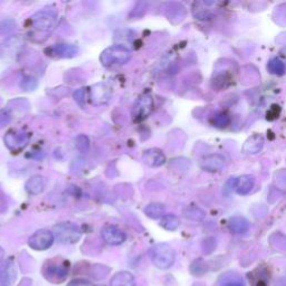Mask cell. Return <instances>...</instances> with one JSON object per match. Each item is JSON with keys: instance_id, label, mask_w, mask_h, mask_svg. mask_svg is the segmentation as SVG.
Instances as JSON below:
<instances>
[{"instance_id": "obj_1", "label": "cell", "mask_w": 286, "mask_h": 286, "mask_svg": "<svg viewBox=\"0 0 286 286\" xmlns=\"http://www.w3.org/2000/svg\"><path fill=\"white\" fill-rule=\"evenodd\" d=\"M69 272V263L64 259H51L45 263L43 275L48 282L54 284H61L67 279Z\"/></svg>"}, {"instance_id": "obj_2", "label": "cell", "mask_w": 286, "mask_h": 286, "mask_svg": "<svg viewBox=\"0 0 286 286\" xmlns=\"http://www.w3.org/2000/svg\"><path fill=\"white\" fill-rule=\"evenodd\" d=\"M151 262L156 267L160 269H168L175 263L176 254L171 246L168 244H158L150 251Z\"/></svg>"}, {"instance_id": "obj_3", "label": "cell", "mask_w": 286, "mask_h": 286, "mask_svg": "<svg viewBox=\"0 0 286 286\" xmlns=\"http://www.w3.org/2000/svg\"><path fill=\"white\" fill-rule=\"evenodd\" d=\"M130 59L131 52L123 45H113V46L107 47L99 56L101 63L106 66V67H110V66L113 65L126 64L130 61Z\"/></svg>"}, {"instance_id": "obj_4", "label": "cell", "mask_w": 286, "mask_h": 286, "mask_svg": "<svg viewBox=\"0 0 286 286\" xmlns=\"http://www.w3.org/2000/svg\"><path fill=\"white\" fill-rule=\"evenodd\" d=\"M54 236L59 242L65 245L76 244L82 237V230L80 227L73 222H60L54 226Z\"/></svg>"}, {"instance_id": "obj_5", "label": "cell", "mask_w": 286, "mask_h": 286, "mask_svg": "<svg viewBox=\"0 0 286 286\" xmlns=\"http://www.w3.org/2000/svg\"><path fill=\"white\" fill-rule=\"evenodd\" d=\"M153 105H155V103H153V97L151 95L142 94L134 103L133 109H132V117L135 121H143L151 114Z\"/></svg>"}, {"instance_id": "obj_6", "label": "cell", "mask_w": 286, "mask_h": 286, "mask_svg": "<svg viewBox=\"0 0 286 286\" xmlns=\"http://www.w3.org/2000/svg\"><path fill=\"white\" fill-rule=\"evenodd\" d=\"M55 236L51 230L40 229L35 231L30 239H28V245L35 251H46L53 245Z\"/></svg>"}, {"instance_id": "obj_7", "label": "cell", "mask_w": 286, "mask_h": 286, "mask_svg": "<svg viewBox=\"0 0 286 286\" xmlns=\"http://www.w3.org/2000/svg\"><path fill=\"white\" fill-rule=\"evenodd\" d=\"M57 20V15L53 10H40L32 17V24L40 32L51 31Z\"/></svg>"}, {"instance_id": "obj_8", "label": "cell", "mask_w": 286, "mask_h": 286, "mask_svg": "<svg viewBox=\"0 0 286 286\" xmlns=\"http://www.w3.org/2000/svg\"><path fill=\"white\" fill-rule=\"evenodd\" d=\"M7 148L12 152H20L24 150L30 142V135L23 131H9L3 138Z\"/></svg>"}, {"instance_id": "obj_9", "label": "cell", "mask_w": 286, "mask_h": 286, "mask_svg": "<svg viewBox=\"0 0 286 286\" xmlns=\"http://www.w3.org/2000/svg\"><path fill=\"white\" fill-rule=\"evenodd\" d=\"M24 40L19 35L11 36L0 45V57L1 59H12L19 53L23 47Z\"/></svg>"}, {"instance_id": "obj_10", "label": "cell", "mask_w": 286, "mask_h": 286, "mask_svg": "<svg viewBox=\"0 0 286 286\" xmlns=\"http://www.w3.org/2000/svg\"><path fill=\"white\" fill-rule=\"evenodd\" d=\"M101 234L103 239H104V242L112 246L121 245V244L126 242L127 239V235L124 234L121 229H119L118 227L112 225L103 227Z\"/></svg>"}, {"instance_id": "obj_11", "label": "cell", "mask_w": 286, "mask_h": 286, "mask_svg": "<svg viewBox=\"0 0 286 286\" xmlns=\"http://www.w3.org/2000/svg\"><path fill=\"white\" fill-rule=\"evenodd\" d=\"M112 97V89L105 83H97L92 86L91 90V98L95 105H103L107 103Z\"/></svg>"}, {"instance_id": "obj_12", "label": "cell", "mask_w": 286, "mask_h": 286, "mask_svg": "<svg viewBox=\"0 0 286 286\" xmlns=\"http://www.w3.org/2000/svg\"><path fill=\"white\" fill-rule=\"evenodd\" d=\"M17 279V269L11 259H7L0 266V286H11Z\"/></svg>"}, {"instance_id": "obj_13", "label": "cell", "mask_w": 286, "mask_h": 286, "mask_svg": "<svg viewBox=\"0 0 286 286\" xmlns=\"http://www.w3.org/2000/svg\"><path fill=\"white\" fill-rule=\"evenodd\" d=\"M226 164V161L221 155H208L200 161V167L208 172L221 171Z\"/></svg>"}, {"instance_id": "obj_14", "label": "cell", "mask_w": 286, "mask_h": 286, "mask_svg": "<svg viewBox=\"0 0 286 286\" xmlns=\"http://www.w3.org/2000/svg\"><path fill=\"white\" fill-rule=\"evenodd\" d=\"M165 160H167V158H165L164 153L160 149L152 148L146 150L143 153V161L153 168L161 167V165L164 164Z\"/></svg>"}, {"instance_id": "obj_15", "label": "cell", "mask_w": 286, "mask_h": 286, "mask_svg": "<svg viewBox=\"0 0 286 286\" xmlns=\"http://www.w3.org/2000/svg\"><path fill=\"white\" fill-rule=\"evenodd\" d=\"M255 186V178L251 175L240 176L234 181V188L238 194L250 193Z\"/></svg>"}, {"instance_id": "obj_16", "label": "cell", "mask_w": 286, "mask_h": 286, "mask_svg": "<svg viewBox=\"0 0 286 286\" xmlns=\"http://www.w3.org/2000/svg\"><path fill=\"white\" fill-rule=\"evenodd\" d=\"M77 52H78L77 47L69 44H59L49 49L51 55L62 57V59H70V57L76 56Z\"/></svg>"}, {"instance_id": "obj_17", "label": "cell", "mask_w": 286, "mask_h": 286, "mask_svg": "<svg viewBox=\"0 0 286 286\" xmlns=\"http://www.w3.org/2000/svg\"><path fill=\"white\" fill-rule=\"evenodd\" d=\"M264 146V138L260 134H254L251 138H248L247 141L244 144L243 151L247 153V155H256L258 153Z\"/></svg>"}, {"instance_id": "obj_18", "label": "cell", "mask_w": 286, "mask_h": 286, "mask_svg": "<svg viewBox=\"0 0 286 286\" xmlns=\"http://www.w3.org/2000/svg\"><path fill=\"white\" fill-rule=\"evenodd\" d=\"M250 222L244 217H231L228 222V227L234 234H244L250 229Z\"/></svg>"}, {"instance_id": "obj_19", "label": "cell", "mask_w": 286, "mask_h": 286, "mask_svg": "<svg viewBox=\"0 0 286 286\" xmlns=\"http://www.w3.org/2000/svg\"><path fill=\"white\" fill-rule=\"evenodd\" d=\"M111 286H135L134 276L127 271L119 272L112 277Z\"/></svg>"}, {"instance_id": "obj_20", "label": "cell", "mask_w": 286, "mask_h": 286, "mask_svg": "<svg viewBox=\"0 0 286 286\" xmlns=\"http://www.w3.org/2000/svg\"><path fill=\"white\" fill-rule=\"evenodd\" d=\"M45 179L41 176H32L30 179L27 180L26 188L27 192L30 194H39L43 192V190L45 188Z\"/></svg>"}, {"instance_id": "obj_21", "label": "cell", "mask_w": 286, "mask_h": 286, "mask_svg": "<svg viewBox=\"0 0 286 286\" xmlns=\"http://www.w3.org/2000/svg\"><path fill=\"white\" fill-rule=\"evenodd\" d=\"M164 206L159 202H153V204L148 205L144 208V214L151 219H159L164 216Z\"/></svg>"}, {"instance_id": "obj_22", "label": "cell", "mask_w": 286, "mask_h": 286, "mask_svg": "<svg viewBox=\"0 0 286 286\" xmlns=\"http://www.w3.org/2000/svg\"><path fill=\"white\" fill-rule=\"evenodd\" d=\"M160 225L162 226L164 229L172 231L178 229V227L180 226V221L179 218L175 216V215H164V216L161 218Z\"/></svg>"}, {"instance_id": "obj_23", "label": "cell", "mask_w": 286, "mask_h": 286, "mask_svg": "<svg viewBox=\"0 0 286 286\" xmlns=\"http://www.w3.org/2000/svg\"><path fill=\"white\" fill-rule=\"evenodd\" d=\"M184 214L187 218L191 219V221H196V222L202 221L206 216L204 210H201L200 208H198V207H194V206H190L188 207V208H186L184 210Z\"/></svg>"}, {"instance_id": "obj_24", "label": "cell", "mask_w": 286, "mask_h": 286, "mask_svg": "<svg viewBox=\"0 0 286 286\" xmlns=\"http://www.w3.org/2000/svg\"><path fill=\"white\" fill-rule=\"evenodd\" d=\"M267 68L272 74L275 75H283L286 70L285 64L279 59H273L267 65Z\"/></svg>"}, {"instance_id": "obj_25", "label": "cell", "mask_w": 286, "mask_h": 286, "mask_svg": "<svg viewBox=\"0 0 286 286\" xmlns=\"http://www.w3.org/2000/svg\"><path fill=\"white\" fill-rule=\"evenodd\" d=\"M211 122L217 127H226L230 124V118L226 113H218L213 118Z\"/></svg>"}, {"instance_id": "obj_26", "label": "cell", "mask_w": 286, "mask_h": 286, "mask_svg": "<svg viewBox=\"0 0 286 286\" xmlns=\"http://www.w3.org/2000/svg\"><path fill=\"white\" fill-rule=\"evenodd\" d=\"M222 286H245V284H244L243 280L238 275L230 274L223 276Z\"/></svg>"}, {"instance_id": "obj_27", "label": "cell", "mask_w": 286, "mask_h": 286, "mask_svg": "<svg viewBox=\"0 0 286 286\" xmlns=\"http://www.w3.org/2000/svg\"><path fill=\"white\" fill-rule=\"evenodd\" d=\"M20 88L25 91H34L37 88V81L34 77H24L20 82Z\"/></svg>"}, {"instance_id": "obj_28", "label": "cell", "mask_w": 286, "mask_h": 286, "mask_svg": "<svg viewBox=\"0 0 286 286\" xmlns=\"http://www.w3.org/2000/svg\"><path fill=\"white\" fill-rule=\"evenodd\" d=\"M76 148L80 150L81 152H86L89 150L90 148V140L86 135H78L76 138Z\"/></svg>"}, {"instance_id": "obj_29", "label": "cell", "mask_w": 286, "mask_h": 286, "mask_svg": "<svg viewBox=\"0 0 286 286\" xmlns=\"http://www.w3.org/2000/svg\"><path fill=\"white\" fill-rule=\"evenodd\" d=\"M74 98H75V101L78 103L80 105H84L85 103V98H86V93H85V90L84 89H80L77 90L75 93H74Z\"/></svg>"}, {"instance_id": "obj_30", "label": "cell", "mask_w": 286, "mask_h": 286, "mask_svg": "<svg viewBox=\"0 0 286 286\" xmlns=\"http://www.w3.org/2000/svg\"><path fill=\"white\" fill-rule=\"evenodd\" d=\"M10 122V115L5 111H0V127L6 126Z\"/></svg>"}, {"instance_id": "obj_31", "label": "cell", "mask_w": 286, "mask_h": 286, "mask_svg": "<svg viewBox=\"0 0 286 286\" xmlns=\"http://www.w3.org/2000/svg\"><path fill=\"white\" fill-rule=\"evenodd\" d=\"M67 286H94L92 283L84 280H74Z\"/></svg>"}, {"instance_id": "obj_32", "label": "cell", "mask_w": 286, "mask_h": 286, "mask_svg": "<svg viewBox=\"0 0 286 286\" xmlns=\"http://www.w3.org/2000/svg\"><path fill=\"white\" fill-rule=\"evenodd\" d=\"M3 256H5V251L2 250L1 247H0V262H1L2 258H3Z\"/></svg>"}]
</instances>
